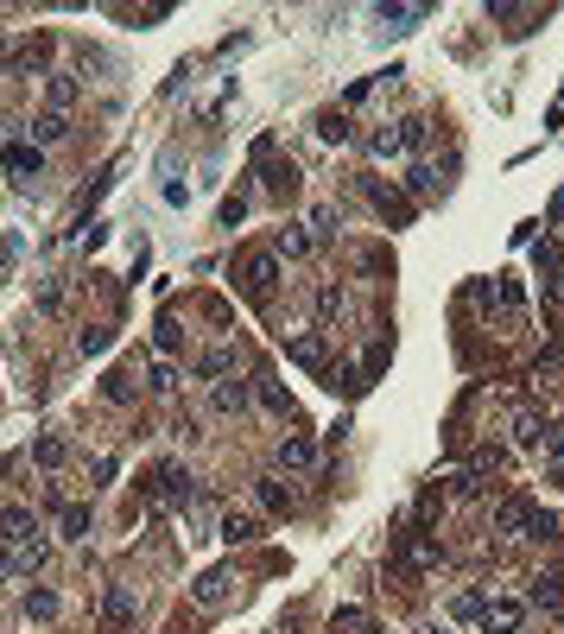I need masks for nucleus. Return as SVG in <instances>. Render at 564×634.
Returning a JSON list of instances; mask_svg holds the SVG:
<instances>
[{"mask_svg":"<svg viewBox=\"0 0 564 634\" xmlns=\"http://www.w3.org/2000/svg\"><path fill=\"white\" fill-rule=\"evenodd\" d=\"M102 616H108V622H134V590H128V584H108Z\"/></svg>","mask_w":564,"mask_h":634,"instance_id":"obj_27","label":"nucleus"},{"mask_svg":"<svg viewBox=\"0 0 564 634\" xmlns=\"http://www.w3.org/2000/svg\"><path fill=\"white\" fill-rule=\"evenodd\" d=\"M425 13H431L425 0H413V6H400V0H381V6H374V19H381L387 32H413V26H419Z\"/></svg>","mask_w":564,"mask_h":634,"instance_id":"obj_9","label":"nucleus"},{"mask_svg":"<svg viewBox=\"0 0 564 634\" xmlns=\"http://www.w3.org/2000/svg\"><path fill=\"white\" fill-rule=\"evenodd\" d=\"M533 603H539V609H564V577H559V571L533 577Z\"/></svg>","mask_w":564,"mask_h":634,"instance_id":"obj_29","label":"nucleus"},{"mask_svg":"<svg viewBox=\"0 0 564 634\" xmlns=\"http://www.w3.org/2000/svg\"><path fill=\"white\" fill-rule=\"evenodd\" d=\"M197 502V476L178 470V463H159L152 470V507H190Z\"/></svg>","mask_w":564,"mask_h":634,"instance_id":"obj_1","label":"nucleus"},{"mask_svg":"<svg viewBox=\"0 0 564 634\" xmlns=\"http://www.w3.org/2000/svg\"><path fill=\"white\" fill-rule=\"evenodd\" d=\"M400 546H406V565H444V546H437V539H431V533H406V539H400Z\"/></svg>","mask_w":564,"mask_h":634,"instance_id":"obj_21","label":"nucleus"},{"mask_svg":"<svg viewBox=\"0 0 564 634\" xmlns=\"http://www.w3.org/2000/svg\"><path fill=\"white\" fill-rule=\"evenodd\" d=\"M0 171H6L13 184H32V178L45 171V152H38L32 140H6V146H0Z\"/></svg>","mask_w":564,"mask_h":634,"instance_id":"obj_2","label":"nucleus"},{"mask_svg":"<svg viewBox=\"0 0 564 634\" xmlns=\"http://www.w3.org/2000/svg\"><path fill=\"white\" fill-rule=\"evenodd\" d=\"M527 520H533V502H527V495H508V502L495 507V533H501V539H520Z\"/></svg>","mask_w":564,"mask_h":634,"instance_id":"obj_6","label":"nucleus"},{"mask_svg":"<svg viewBox=\"0 0 564 634\" xmlns=\"http://www.w3.org/2000/svg\"><path fill=\"white\" fill-rule=\"evenodd\" d=\"M311 248H317V242H311V229H304V223H285L280 235H273V254H280V260H304Z\"/></svg>","mask_w":564,"mask_h":634,"instance_id":"obj_14","label":"nucleus"},{"mask_svg":"<svg viewBox=\"0 0 564 634\" xmlns=\"http://www.w3.org/2000/svg\"><path fill=\"white\" fill-rule=\"evenodd\" d=\"M368 152H374V159H394V152H400V127H381V133H368Z\"/></svg>","mask_w":564,"mask_h":634,"instance_id":"obj_37","label":"nucleus"},{"mask_svg":"<svg viewBox=\"0 0 564 634\" xmlns=\"http://www.w3.org/2000/svg\"><path fill=\"white\" fill-rule=\"evenodd\" d=\"M546 298H559L564 305V273H546Z\"/></svg>","mask_w":564,"mask_h":634,"instance_id":"obj_46","label":"nucleus"},{"mask_svg":"<svg viewBox=\"0 0 564 634\" xmlns=\"http://www.w3.org/2000/svg\"><path fill=\"white\" fill-rule=\"evenodd\" d=\"M520 539H564V520L559 514H546V507H533V520H527Z\"/></svg>","mask_w":564,"mask_h":634,"instance_id":"obj_30","label":"nucleus"},{"mask_svg":"<svg viewBox=\"0 0 564 634\" xmlns=\"http://www.w3.org/2000/svg\"><path fill=\"white\" fill-rule=\"evenodd\" d=\"M248 400H254V380H216V387H210V406H216V412H222V419H241V412H248Z\"/></svg>","mask_w":564,"mask_h":634,"instance_id":"obj_4","label":"nucleus"},{"mask_svg":"<svg viewBox=\"0 0 564 634\" xmlns=\"http://www.w3.org/2000/svg\"><path fill=\"white\" fill-rule=\"evenodd\" d=\"M13 539H38V514L32 507H6L0 514V546H13Z\"/></svg>","mask_w":564,"mask_h":634,"instance_id":"obj_13","label":"nucleus"},{"mask_svg":"<svg viewBox=\"0 0 564 634\" xmlns=\"http://www.w3.org/2000/svg\"><path fill=\"white\" fill-rule=\"evenodd\" d=\"M482 609H488V597H476V590L456 597V622H482Z\"/></svg>","mask_w":564,"mask_h":634,"instance_id":"obj_42","label":"nucleus"},{"mask_svg":"<svg viewBox=\"0 0 564 634\" xmlns=\"http://www.w3.org/2000/svg\"><path fill=\"white\" fill-rule=\"evenodd\" d=\"M254 400H261V406H267L273 419H292V393H285V387H280L273 375H254Z\"/></svg>","mask_w":564,"mask_h":634,"instance_id":"obj_18","label":"nucleus"},{"mask_svg":"<svg viewBox=\"0 0 564 634\" xmlns=\"http://www.w3.org/2000/svg\"><path fill=\"white\" fill-rule=\"evenodd\" d=\"M140 393V380H134V369H108L102 375V400H115V406H128Z\"/></svg>","mask_w":564,"mask_h":634,"instance_id":"obj_22","label":"nucleus"},{"mask_svg":"<svg viewBox=\"0 0 564 634\" xmlns=\"http://www.w3.org/2000/svg\"><path fill=\"white\" fill-rule=\"evenodd\" d=\"M419 634H450V629H437V622H419Z\"/></svg>","mask_w":564,"mask_h":634,"instance_id":"obj_48","label":"nucleus"},{"mask_svg":"<svg viewBox=\"0 0 564 634\" xmlns=\"http://www.w3.org/2000/svg\"><path fill=\"white\" fill-rule=\"evenodd\" d=\"M19 609H26V622H51V616H57V590H45V584H32Z\"/></svg>","mask_w":564,"mask_h":634,"instance_id":"obj_25","label":"nucleus"},{"mask_svg":"<svg viewBox=\"0 0 564 634\" xmlns=\"http://www.w3.org/2000/svg\"><path fill=\"white\" fill-rule=\"evenodd\" d=\"M552 223H564V191H559V197H552Z\"/></svg>","mask_w":564,"mask_h":634,"instance_id":"obj_47","label":"nucleus"},{"mask_svg":"<svg viewBox=\"0 0 564 634\" xmlns=\"http://www.w3.org/2000/svg\"><path fill=\"white\" fill-rule=\"evenodd\" d=\"M216 216H222V229H235V223L248 216V191H235V197H222V210H216Z\"/></svg>","mask_w":564,"mask_h":634,"instance_id":"obj_38","label":"nucleus"},{"mask_svg":"<svg viewBox=\"0 0 564 634\" xmlns=\"http://www.w3.org/2000/svg\"><path fill=\"white\" fill-rule=\"evenodd\" d=\"M425 140H431V127L425 121H400V152H419Z\"/></svg>","mask_w":564,"mask_h":634,"instance_id":"obj_40","label":"nucleus"},{"mask_svg":"<svg viewBox=\"0 0 564 634\" xmlns=\"http://www.w3.org/2000/svg\"><path fill=\"white\" fill-rule=\"evenodd\" d=\"M267 191H280V197H292V191H298V165H292V159L267 171Z\"/></svg>","mask_w":564,"mask_h":634,"instance_id":"obj_34","label":"nucleus"},{"mask_svg":"<svg viewBox=\"0 0 564 634\" xmlns=\"http://www.w3.org/2000/svg\"><path fill=\"white\" fill-rule=\"evenodd\" d=\"M501 463H508V444H482V451H476V463H469V470H501Z\"/></svg>","mask_w":564,"mask_h":634,"instance_id":"obj_41","label":"nucleus"},{"mask_svg":"<svg viewBox=\"0 0 564 634\" xmlns=\"http://www.w3.org/2000/svg\"><path fill=\"white\" fill-rule=\"evenodd\" d=\"M254 502L267 507V514H292V489H285L280 476H254Z\"/></svg>","mask_w":564,"mask_h":634,"instance_id":"obj_19","label":"nucleus"},{"mask_svg":"<svg viewBox=\"0 0 564 634\" xmlns=\"http://www.w3.org/2000/svg\"><path fill=\"white\" fill-rule=\"evenodd\" d=\"M533 260H539L546 273H564V248H559V242H539V248H533Z\"/></svg>","mask_w":564,"mask_h":634,"instance_id":"obj_43","label":"nucleus"},{"mask_svg":"<svg viewBox=\"0 0 564 634\" xmlns=\"http://www.w3.org/2000/svg\"><path fill=\"white\" fill-rule=\"evenodd\" d=\"M450 495H456V502H476V495H482V470H456V476H450Z\"/></svg>","mask_w":564,"mask_h":634,"instance_id":"obj_33","label":"nucleus"},{"mask_svg":"<svg viewBox=\"0 0 564 634\" xmlns=\"http://www.w3.org/2000/svg\"><path fill=\"white\" fill-rule=\"evenodd\" d=\"M546 438H552V425L539 412H514V444L520 451H546Z\"/></svg>","mask_w":564,"mask_h":634,"instance_id":"obj_12","label":"nucleus"},{"mask_svg":"<svg viewBox=\"0 0 564 634\" xmlns=\"http://www.w3.org/2000/svg\"><path fill=\"white\" fill-rule=\"evenodd\" d=\"M317 140H323V146H343V140H355V127H349V115L330 109V115H317Z\"/></svg>","mask_w":564,"mask_h":634,"instance_id":"obj_28","label":"nucleus"},{"mask_svg":"<svg viewBox=\"0 0 564 634\" xmlns=\"http://www.w3.org/2000/svg\"><path fill=\"white\" fill-rule=\"evenodd\" d=\"M343 311V292L336 286H317V317H336Z\"/></svg>","mask_w":564,"mask_h":634,"instance_id":"obj_44","label":"nucleus"},{"mask_svg":"<svg viewBox=\"0 0 564 634\" xmlns=\"http://www.w3.org/2000/svg\"><path fill=\"white\" fill-rule=\"evenodd\" d=\"M146 380H152V393H178V369H171L165 356H159V362L146 369Z\"/></svg>","mask_w":564,"mask_h":634,"instance_id":"obj_36","label":"nucleus"},{"mask_svg":"<svg viewBox=\"0 0 564 634\" xmlns=\"http://www.w3.org/2000/svg\"><path fill=\"white\" fill-rule=\"evenodd\" d=\"M89 526H96V514H89V507H64V539H70V546H83V539H89Z\"/></svg>","mask_w":564,"mask_h":634,"instance_id":"obj_31","label":"nucleus"},{"mask_svg":"<svg viewBox=\"0 0 564 634\" xmlns=\"http://www.w3.org/2000/svg\"><path fill=\"white\" fill-rule=\"evenodd\" d=\"M77 96H83V83H77L70 70H51V83H45V109H51V115H70Z\"/></svg>","mask_w":564,"mask_h":634,"instance_id":"obj_7","label":"nucleus"},{"mask_svg":"<svg viewBox=\"0 0 564 634\" xmlns=\"http://www.w3.org/2000/svg\"><path fill=\"white\" fill-rule=\"evenodd\" d=\"M32 463H38V470H57V463H64V438H38V444H32Z\"/></svg>","mask_w":564,"mask_h":634,"instance_id":"obj_32","label":"nucleus"},{"mask_svg":"<svg viewBox=\"0 0 564 634\" xmlns=\"http://www.w3.org/2000/svg\"><path fill=\"white\" fill-rule=\"evenodd\" d=\"M216 533H222L229 546H248V539H261V520H254V514H241V507H229Z\"/></svg>","mask_w":564,"mask_h":634,"instance_id":"obj_17","label":"nucleus"},{"mask_svg":"<svg viewBox=\"0 0 564 634\" xmlns=\"http://www.w3.org/2000/svg\"><path fill=\"white\" fill-rule=\"evenodd\" d=\"M273 279H280V254H248L241 260V292L254 298V305H267V292H273Z\"/></svg>","mask_w":564,"mask_h":634,"instance_id":"obj_3","label":"nucleus"},{"mask_svg":"<svg viewBox=\"0 0 564 634\" xmlns=\"http://www.w3.org/2000/svg\"><path fill=\"white\" fill-rule=\"evenodd\" d=\"M520 616H527L520 603H508V597H495V603L482 609V629H488V634H514V629H520Z\"/></svg>","mask_w":564,"mask_h":634,"instance_id":"obj_15","label":"nucleus"},{"mask_svg":"<svg viewBox=\"0 0 564 634\" xmlns=\"http://www.w3.org/2000/svg\"><path fill=\"white\" fill-rule=\"evenodd\" d=\"M330 629H336V634H374V616H368V609H355V603H343V609L330 616Z\"/></svg>","mask_w":564,"mask_h":634,"instance_id":"obj_26","label":"nucleus"},{"mask_svg":"<svg viewBox=\"0 0 564 634\" xmlns=\"http://www.w3.org/2000/svg\"><path fill=\"white\" fill-rule=\"evenodd\" d=\"M285 362H298V369H323V330L292 337V343H285Z\"/></svg>","mask_w":564,"mask_h":634,"instance_id":"obj_11","label":"nucleus"},{"mask_svg":"<svg viewBox=\"0 0 564 634\" xmlns=\"http://www.w3.org/2000/svg\"><path fill=\"white\" fill-rule=\"evenodd\" d=\"M406 191H413V197H431V191H437V165H413V171H406Z\"/></svg>","mask_w":564,"mask_h":634,"instance_id":"obj_35","label":"nucleus"},{"mask_svg":"<svg viewBox=\"0 0 564 634\" xmlns=\"http://www.w3.org/2000/svg\"><path fill=\"white\" fill-rule=\"evenodd\" d=\"M229 375H235V349H229V343H216V349L197 362V380H210V387H216V380H229Z\"/></svg>","mask_w":564,"mask_h":634,"instance_id":"obj_20","label":"nucleus"},{"mask_svg":"<svg viewBox=\"0 0 564 634\" xmlns=\"http://www.w3.org/2000/svg\"><path fill=\"white\" fill-rule=\"evenodd\" d=\"M108 343H115V330H77V349H83V356H102Z\"/></svg>","mask_w":564,"mask_h":634,"instance_id":"obj_39","label":"nucleus"},{"mask_svg":"<svg viewBox=\"0 0 564 634\" xmlns=\"http://www.w3.org/2000/svg\"><path fill=\"white\" fill-rule=\"evenodd\" d=\"M304 229H311V242H336V229H343V210H336V203H311Z\"/></svg>","mask_w":564,"mask_h":634,"instance_id":"obj_16","label":"nucleus"},{"mask_svg":"<svg viewBox=\"0 0 564 634\" xmlns=\"http://www.w3.org/2000/svg\"><path fill=\"white\" fill-rule=\"evenodd\" d=\"M190 597H197V603H203V609H216V603H222V597H229V571H203V577H197V584H190Z\"/></svg>","mask_w":564,"mask_h":634,"instance_id":"obj_24","label":"nucleus"},{"mask_svg":"<svg viewBox=\"0 0 564 634\" xmlns=\"http://www.w3.org/2000/svg\"><path fill=\"white\" fill-rule=\"evenodd\" d=\"M0 552H6L13 577H19V571H38V565L51 558V546H45V539H13V546H0Z\"/></svg>","mask_w":564,"mask_h":634,"instance_id":"obj_10","label":"nucleus"},{"mask_svg":"<svg viewBox=\"0 0 564 634\" xmlns=\"http://www.w3.org/2000/svg\"><path fill=\"white\" fill-rule=\"evenodd\" d=\"M546 457H552V470H564V425H552V438H546Z\"/></svg>","mask_w":564,"mask_h":634,"instance_id":"obj_45","label":"nucleus"},{"mask_svg":"<svg viewBox=\"0 0 564 634\" xmlns=\"http://www.w3.org/2000/svg\"><path fill=\"white\" fill-rule=\"evenodd\" d=\"M280 470H285V476H304V470H317V444H311L304 431L280 438Z\"/></svg>","mask_w":564,"mask_h":634,"instance_id":"obj_5","label":"nucleus"},{"mask_svg":"<svg viewBox=\"0 0 564 634\" xmlns=\"http://www.w3.org/2000/svg\"><path fill=\"white\" fill-rule=\"evenodd\" d=\"M362 191L374 197V210H381V216H394V223H413V203H406L394 184H381V178H362Z\"/></svg>","mask_w":564,"mask_h":634,"instance_id":"obj_8","label":"nucleus"},{"mask_svg":"<svg viewBox=\"0 0 564 634\" xmlns=\"http://www.w3.org/2000/svg\"><path fill=\"white\" fill-rule=\"evenodd\" d=\"M64 133H70V115H51V109L32 115V146H57Z\"/></svg>","mask_w":564,"mask_h":634,"instance_id":"obj_23","label":"nucleus"}]
</instances>
